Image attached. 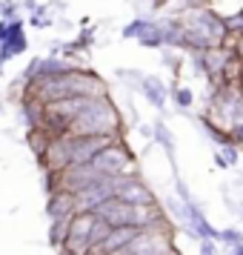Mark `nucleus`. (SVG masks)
<instances>
[{"mask_svg":"<svg viewBox=\"0 0 243 255\" xmlns=\"http://www.w3.org/2000/svg\"><path fill=\"white\" fill-rule=\"evenodd\" d=\"M241 12H243V9H241Z\"/></svg>","mask_w":243,"mask_h":255,"instance_id":"33","label":"nucleus"},{"mask_svg":"<svg viewBox=\"0 0 243 255\" xmlns=\"http://www.w3.org/2000/svg\"><path fill=\"white\" fill-rule=\"evenodd\" d=\"M223 26H226V35H229V40H238V37L243 35V12L223 14Z\"/></svg>","mask_w":243,"mask_h":255,"instance_id":"20","label":"nucleus"},{"mask_svg":"<svg viewBox=\"0 0 243 255\" xmlns=\"http://www.w3.org/2000/svg\"><path fill=\"white\" fill-rule=\"evenodd\" d=\"M232 49H235V55L243 60V35L238 37V40H232Z\"/></svg>","mask_w":243,"mask_h":255,"instance_id":"26","label":"nucleus"},{"mask_svg":"<svg viewBox=\"0 0 243 255\" xmlns=\"http://www.w3.org/2000/svg\"><path fill=\"white\" fill-rule=\"evenodd\" d=\"M43 115H46V106H40L32 98H23L20 101V118L29 129H43Z\"/></svg>","mask_w":243,"mask_h":255,"instance_id":"13","label":"nucleus"},{"mask_svg":"<svg viewBox=\"0 0 243 255\" xmlns=\"http://www.w3.org/2000/svg\"><path fill=\"white\" fill-rule=\"evenodd\" d=\"M172 101H174V106H177L180 112H189V109H192V104H195V92H192L189 86L174 83V86H172Z\"/></svg>","mask_w":243,"mask_h":255,"instance_id":"16","label":"nucleus"},{"mask_svg":"<svg viewBox=\"0 0 243 255\" xmlns=\"http://www.w3.org/2000/svg\"><path fill=\"white\" fill-rule=\"evenodd\" d=\"M26 138H29V146H32V152L37 155V161H43L52 135H49L46 129H29V135H26Z\"/></svg>","mask_w":243,"mask_h":255,"instance_id":"15","label":"nucleus"},{"mask_svg":"<svg viewBox=\"0 0 243 255\" xmlns=\"http://www.w3.org/2000/svg\"><path fill=\"white\" fill-rule=\"evenodd\" d=\"M94 227H97V215L94 212H75L69 218V230H66V241L60 247V255H89L94 250Z\"/></svg>","mask_w":243,"mask_h":255,"instance_id":"2","label":"nucleus"},{"mask_svg":"<svg viewBox=\"0 0 243 255\" xmlns=\"http://www.w3.org/2000/svg\"><path fill=\"white\" fill-rule=\"evenodd\" d=\"M189 58L195 63V69L209 78V83H215L218 86L220 78H223V72L229 66V60L235 58V49L232 46H212V49H203V52H189Z\"/></svg>","mask_w":243,"mask_h":255,"instance_id":"5","label":"nucleus"},{"mask_svg":"<svg viewBox=\"0 0 243 255\" xmlns=\"http://www.w3.org/2000/svg\"><path fill=\"white\" fill-rule=\"evenodd\" d=\"M135 209L138 207H132V204L120 201V198H109V201H103L94 209V215H97V221H103L109 230H117V227H135Z\"/></svg>","mask_w":243,"mask_h":255,"instance_id":"8","label":"nucleus"},{"mask_svg":"<svg viewBox=\"0 0 243 255\" xmlns=\"http://www.w3.org/2000/svg\"><path fill=\"white\" fill-rule=\"evenodd\" d=\"M115 75H117L123 83H126V86H135L138 92H140V83H143V78H146L140 69H117Z\"/></svg>","mask_w":243,"mask_h":255,"instance_id":"21","label":"nucleus"},{"mask_svg":"<svg viewBox=\"0 0 243 255\" xmlns=\"http://www.w3.org/2000/svg\"><path fill=\"white\" fill-rule=\"evenodd\" d=\"M140 135L143 138H152V127H140Z\"/></svg>","mask_w":243,"mask_h":255,"instance_id":"29","label":"nucleus"},{"mask_svg":"<svg viewBox=\"0 0 243 255\" xmlns=\"http://www.w3.org/2000/svg\"><path fill=\"white\" fill-rule=\"evenodd\" d=\"M229 143H235L238 149L243 146V124H232L229 127Z\"/></svg>","mask_w":243,"mask_h":255,"instance_id":"24","label":"nucleus"},{"mask_svg":"<svg viewBox=\"0 0 243 255\" xmlns=\"http://www.w3.org/2000/svg\"><path fill=\"white\" fill-rule=\"evenodd\" d=\"M69 135L83 138V135H109V138H123V115L117 106L106 98H89L78 118L72 121Z\"/></svg>","mask_w":243,"mask_h":255,"instance_id":"1","label":"nucleus"},{"mask_svg":"<svg viewBox=\"0 0 243 255\" xmlns=\"http://www.w3.org/2000/svg\"><path fill=\"white\" fill-rule=\"evenodd\" d=\"M92 166H94V169H97L100 175H103V178H123V175H138V172H135V158H132L129 146H123V138L115 140L112 146H106V149L92 161Z\"/></svg>","mask_w":243,"mask_h":255,"instance_id":"4","label":"nucleus"},{"mask_svg":"<svg viewBox=\"0 0 243 255\" xmlns=\"http://www.w3.org/2000/svg\"><path fill=\"white\" fill-rule=\"evenodd\" d=\"M241 221H243V209H241Z\"/></svg>","mask_w":243,"mask_h":255,"instance_id":"32","label":"nucleus"},{"mask_svg":"<svg viewBox=\"0 0 243 255\" xmlns=\"http://www.w3.org/2000/svg\"><path fill=\"white\" fill-rule=\"evenodd\" d=\"M158 255H177L174 250H166V253H158Z\"/></svg>","mask_w":243,"mask_h":255,"instance_id":"30","label":"nucleus"},{"mask_svg":"<svg viewBox=\"0 0 243 255\" xmlns=\"http://www.w3.org/2000/svg\"><path fill=\"white\" fill-rule=\"evenodd\" d=\"M174 198H177V201H183V204H195V198H192V189H189V184H186L180 175L174 178Z\"/></svg>","mask_w":243,"mask_h":255,"instance_id":"22","label":"nucleus"},{"mask_svg":"<svg viewBox=\"0 0 243 255\" xmlns=\"http://www.w3.org/2000/svg\"><path fill=\"white\" fill-rule=\"evenodd\" d=\"M241 209H243V195H241Z\"/></svg>","mask_w":243,"mask_h":255,"instance_id":"31","label":"nucleus"},{"mask_svg":"<svg viewBox=\"0 0 243 255\" xmlns=\"http://www.w3.org/2000/svg\"><path fill=\"white\" fill-rule=\"evenodd\" d=\"M115 140L120 138H109V135H83V138H75L69 135L72 143V166H83V163H92L106 146H112Z\"/></svg>","mask_w":243,"mask_h":255,"instance_id":"6","label":"nucleus"},{"mask_svg":"<svg viewBox=\"0 0 243 255\" xmlns=\"http://www.w3.org/2000/svg\"><path fill=\"white\" fill-rule=\"evenodd\" d=\"M149 26H152L149 17H138V20H132V23L123 26V37L126 40H140V37L149 32Z\"/></svg>","mask_w":243,"mask_h":255,"instance_id":"17","label":"nucleus"},{"mask_svg":"<svg viewBox=\"0 0 243 255\" xmlns=\"http://www.w3.org/2000/svg\"><path fill=\"white\" fill-rule=\"evenodd\" d=\"M226 255H243V244H238V247H226Z\"/></svg>","mask_w":243,"mask_h":255,"instance_id":"28","label":"nucleus"},{"mask_svg":"<svg viewBox=\"0 0 243 255\" xmlns=\"http://www.w3.org/2000/svg\"><path fill=\"white\" fill-rule=\"evenodd\" d=\"M238 161H241V149L235 143H223L215 149V163L220 169H232V166H238Z\"/></svg>","mask_w":243,"mask_h":255,"instance_id":"14","label":"nucleus"},{"mask_svg":"<svg viewBox=\"0 0 243 255\" xmlns=\"http://www.w3.org/2000/svg\"><path fill=\"white\" fill-rule=\"evenodd\" d=\"M43 172H55L60 175L63 169H69L72 166V143H69V135H55V138L49 140V149L43 155Z\"/></svg>","mask_w":243,"mask_h":255,"instance_id":"9","label":"nucleus"},{"mask_svg":"<svg viewBox=\"0 0 243 255\" xmlns=\"http://www.w3.org/2000/svg\"><path fill=\"white\" fill-rule=\"evenodd\" d=\"M215 244L238 247V244H243V230H238V227H223V230H218V235H215Z\"/></svg>","mask_w":243,"mask_h":255,"instance_id":"18","label":"nucleus"},{"mask_svg":"<svg viewBox=\"0 0 243 255\" xmlns=\"http://www.w3.org/2000/svg\"><path fill=\"white\" fill-rule=\"evenodd\" d=\"M0 14H3V20H6V23L17 20V3H14V0H6V3H0Z\"/></svg>","mask_w":243,"mask_h":255,"instance_id":"23","label":"nucleus"},{"mask_svg":"<svg viewBox=\"0 0 243 255\" xmlns=\"http://www.w3.org/2000/svg\"><path fill=\"white\" fill-rule=\"evenodd\" d=\"M152 140L161 146L163 152H166V158H169V163H172V169L174 175H177V158H174V138H172V132H169V127L163 124L161 118L158 121H152Z\"/></svg>","mask_w":243,"mask_h":255,"instance_id":"12","label":"nucleus"},{"mask_svg":"<svg viewBox=\"0 0 243 255\" xmlns=\"http://www.w3.org/2000/svg\"><path fill=\"white\" fill-rule=\"evenodd\" d=\"M115 198L126 201V204H132V207H149V204H158V201H155V192L143 184L140 175L115 178Z\"/></svg>","mask_w":243,"mask_h":255,"instance_id":"7","label":"nucleus"},{"mask_svg":"<svg viewBox=\"0 0 243 255\" xmlns=\"http://www.w3.org/2000/svg\"><path fill=\"white\" fill-rule=\"evenodd\" d=\"M140 95L149 101V106H155L158 112H163L166 109V101H169V89L163 86V81L158 78V75H146L143 78V83H140Z\"/></svg>","mask_w":243,"mask_h":255,"instance_id":"10","label":"nucleus"},{"mask_svg":"<svg viewBox=\"0 0 243 255\" xmlns=\"http://www.w3.org/2000/svg\"><path fill=\"white\" fill-rule=\"evenodd\" d=\"M78 209H75V195L69 192H55V195H49L46 201V215L49 221H69Z\"/></svg>","mask_w":243,"mask_h":255,"instance_id":"11","label":"nucleus"},{"mask_svg":"<svg viewBox=\"0 0 243 255\" xmlns=\"http://www.w3.org/2000/svg\"><path fill=\"white\" fill-rule=\"evenodd\" d=\"M6 37H9V23L0 20V43H6Z\"/></svg>","mask_w":243,"mask_h":255,"instance_id":"27","label":"nucleus"},{"mask_svg":"<svg viewBox=\"0 0 243 255\" xmlns=\"http://www.w3.org/2000/svg\"><path fill=\"white\" fill-rule=\"evenodd\" d=\"M186 29H195L197 35H203L209 40V46H232L229 35H226V26H223V14H218L209 6H197L180 17Z\"/></svg>","mask_w":243,"mask_h":255,"instance_id":"3","label":"nucleus"},{"mask_svg":"<svg viewBox=\"0 0 243 255\" xmlns=\"http://www.w3.org/2000/svg\"><path fill=\"white\" fill-rule=\"evenodd\" d=\"M66 230H69V221H49V241H52L55 250L63 247V241H66Z\"/></svg>","mask_w":243,"mask_h":255,"instance_id":"19","label":"nucleus"},{"mask_svg":"<svg viewBox=\"0 0 243 255\" xmlns=\"http://www.w3.org/2000/svg\"><path fill=\"white\" fill-rule=\"evenodd\" d=\"M197 255H218V244L215 241H200L197 244Z\"/></svg>","mask_w":243,"mask_h":255,"instance_id":"25","label":"nucleus"}]
</instances>
